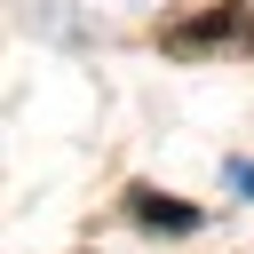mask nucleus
I'll return each mask as SVG.
<instances>
[{
    "instance_id": "f257e3e1",
    "label": "nucleus",
    "mask_w": 254,
    "mask_h": 254,
    "mask_svg": "<svg viewBox=\"0 0 254 254\" xmlns=\"http://www.w3.org/2000/svg\"><path fill=\"white\" fill-rule=\"evenodd\" d=\"M151 40H159V56H183V64H206V56H254V8H246V0H198V8L167 16Z\"/></svg>"
},
{
    "instance_id": "7ed1b4c3",
    "label": "nucleus",
    "mask_w": 254,
    "mask_h": 254,
    "mask_svg": "<svg viewBox=\"0 0 254 254\" xmlns=\"http://www.w3.org/2000/svg\"><path fill=\"white\" fill-rule=\"evenodd\" d=\"M222 183H230V190H246V198H254V159H230V167H222Z\"/></svg>"
},
{
    "instance_id": "f03ea898",
    "label": "nucleus",
    "mask_w": 254,
    "mask_h": 254,
    "mask_svg": "<svg viewBox=\"0 0 254 254\" xmlns=\"http://www.w3.org/2000/svg\"><path fill=\"white\" fill-rule=\"evenodd\" d=\"M127 214H135L143 230H167V238H190V230L206 222L198 206H183V198H167V190H151V183H135V190H127Z\"/></svg>"
}]
</instances>
